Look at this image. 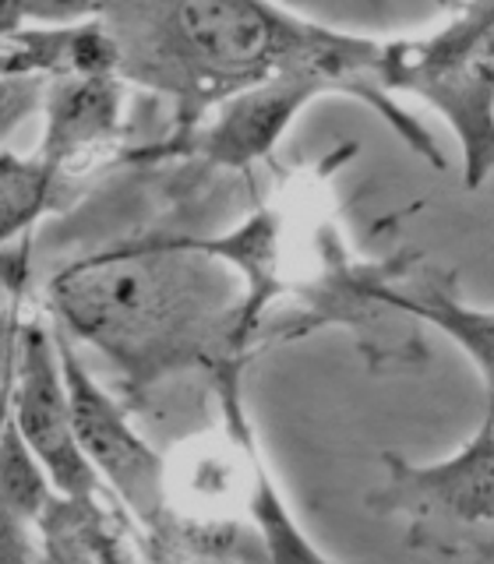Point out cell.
<instances>
[{"instance_id": "8992f818", "label": "cell", "mask_w": 494, "mask_h": 564, "mask_svg": "<svg viewBox=\"0 0 494 564\" xmlns=\"http://www.w3.org/2000/svg\"><path fill=\"white\" fill-rule=\"evenodd\" d=\"M53 339H57L78 445L106 494L128 511L146 536L167 511V455L141 437V431L131 423V405L96 381V375L78 357L75 339L61 328H53Z\"/></svg>"}, {"instance_id": "9a60e30c", "label": "cell", "mask_w": 494, "mask_h": 564, "mask_svg": "<svg viewBox=\"0 0 494 564\" xmlns=\"http://www.w3.org/2000/svg\"><path fill=\"white\" fill-rule=\"evenodd\" d=\"M46 82L0 78V141H8L29 117L40 113Z\"/></svg>"}, {"instance_id": "e0dca14e", "label": "cell", "mask_w": 494, "mask_h": 564, "mask_svg": "<svg viewBox=\"0 0 494 564\" xmlns=\"http://www.w3.org/2000/svg\"><path fill=\"white\" fill-rule=\"evenodd\" d=\"M103 0H29L32 22H78L93 18Z\"/></svg>"}, {"instance_id": "ac0fdd59", "label": "cell", "mask_w": 494, "mask_h": 564, "mask_svg": "<svg viewBox=\"0 0 494 564\" xmlns=\"http://www.w3.org/2000/svg\"><path fill=\"white\" fill-rule=\"evenodd\" d=\"M25 22H32L29 0H0V40L11 32H18Z\"/></svg>"}, {"instance_id": "52a82bcc", "label": "cell", "mask_w": 494, "mask_h": 564, "mask_svg": "<svg viewBox=\"0 0 494 564\" xmlns=\"http://www.w3.org/2000/svg\"><path fill=\"white\" fill-rule=\"evenodd\" d=\"M0 399H4L18 434L25 437V445L50 473L53 487L64 494H106L75 437L57 339H53V328H46L40 307L32 311L22 332L14 370Z\"/></svg>"}, {"instance_id": "2e32d148", "label": "cell", "mask_w": 494, "mask_h": 564, "mask_svg": "<svg viewBox=\"0 0 494 564\" xmlns=\"http://www.w3.org/2000/svg\"><path fill=\"white\" fill-rule=\"evenodd\" d=\"M32 557H40L35 522L0 494V564H22Z\"/></svg>"}, {"instance_id": "5bb4252c", "label": "cell", "mask_w": 494, "mask_h": 564, "mask_svg": "<svg viewBox=\"0 0 494 564\" xmlns=\"http://www.w3.org/2000/svg\"><path fill=\"white\" fill-rule=\"evenodd\" d=\"M35 311V300L29 293V286H8V300L0 307V392L14 370V357L18 346H22V332L29 325V317Z\"/></svg>"}, {"instance_id": "6da1fadb", "label": "cell", "mask_w": 494, "mask_h": 564, "mask_svg": "<svg viewBox=\"0 0 494 564\" xmlns=\"http://www.w3.org/2000/svg\"><path fill=\"white\" fill-rule=\"evenodd\" d=\"M240 304V275L191 234L106 243L67 261L43 290L57 328L114 364L117 395L131 410L163 381L198 370L208 378L219 364L244 357Z\"/></svg>"}, {"instance_id": "8fae6325", "label": "cell", "mask_w": 494, "mask_h": 564, "mask_svg": "<svg viewBox=\"0 0 494 564\" xmlns=\"http://www.w3.org/2000/svg\"><path fill=\"white\" fill-rule=\"evenodd\" d=\"M71 75H117V50L103 22H25L0 40V78L53 82Z\"/></svg>"}, {"instance_id": "9c48e42d", "label": "cell", "mask_w": 494, "mask_h": 564, "mask_svg": "<svg viewBox=\"0 0 494 564\" xmlns=\"http://www.w3.org/2000/svg\"><path fill=\"white\" fill-rule=\"evenodd\" d=\"M124 99L117 75H71L43 88V138L35 155L64 176H78L124 145Z\"/></svg>"}, {"instance_id": "ba28073f", "label": "cell", "mask_w": 494, "mask_h": 564, "mask_svg": "<svg viewBox=\"0 0 494 564\" xmlns=\"http://www.w3.org/2000/svg\"><path fill=\"white\" fill-rule=\"evenodd\" d=\"M385 480L367 505L388 519H402L410 533L441 525H494V423H481L463 448L441 463H406L382 455Z\"/></svg>"}, {"instance_id": "4fadbf2b", "label": "cell", "mask_w": 494, "mask_h": 564, "mask_svg": "<svg viewBox=\"0 0 494 564\" xmlns=\"http://www.w3.org/2000/svg\"><path fill=\"white\" fill-rule=\"evenodd\" d=\"M71 198L75 176L57 173L35 152H0V279L29 275L35 226Z\"/></svg>"}, {"instance_id": "277c9868", "label": "cell", "mask_w": 494, "mask_h": 564, "mask_svg": "<svg viewBox=\"0 0 494 564\" xmlns=\"http://www.w3.org/2000/svg\"><path fill=\"white\" fill-rule=\"evenodd\" d=\"M322 96H350L370 106L388 128L417 152L423 163L445 170V155L434 145L431 131L396 102L382 85L378 64H297L279 70L276 78L244 88L234 99L216 106L198 128L181 141H149L141 149H124L117 159L135 166L167 170L184 166V181L194 184L212 173H247L269 159L272 149L293 128V120Z\"/></svg>"}, {"instance_id": "7c38bea8", "label": "cell", "mask_w": 494, "mask_h": 564, "mask_svg": "<svg viewBox=\"0 0 494 564\" xmlns=\"http://www.w3.org/2000/svg\"><path fill=\"white\" fill-rule=\"evenodd\" d=\"M382 296L393 307L417 317V322L445 332L476 364V370H481V378H484V392H487L484 420L494 423V311L466 307L463 300H459L452 279L445 272L420 269L417 258L388 282Z\"/></svg>"}, {"instance_id": "30bf717a", "label": "cell", "mask_w": 494, "mask_h": 564, "mask_svg": "<svg viewBox=\"0 0 494 564\" xmlns=\"http://www.w3.org/2000/svg\"><path fill=\"white\" fill-rule=\"evenodd\" d=\"M40 557L64 564H120L146 561L141 529L110 494L57 490L35 519Z\"/></svg>"}, {"instance_id": "7a4b0ae2", "label": "cell", "mask_w": 494, "mask_h": 564, "mask_svg": "<svg viewBox=\"0 0 494 564\" xmlns=\"http://www.w3.org/2000/svg\"><path fill=\"white\" fill-rule=\"evenodd\" d=\"M117 78L167 99L181 141L244 88L297 64H378L382 40L293 14L276 0H103Z\"/></svg>"}, {"instance_id": "5b68a950", "label": "cell", "mask_w": 494, "mask_h": 564, "mask_svg": "<svg viewBox=\"0 0 494 564\" xmlns=\"http://www.w3.org/2000/svg\"><path fill=\"white\" fill-rule=\"evenodd\" d=\"M378 75L449 123L463 184L484 187L494 176V0H463L434 32L382 43Z\"/></svg>"}, {"instance_id": "3957f363", "label": "cell", "mask_w": 494, "mask_h": 564, "mask_svg": "<svg viewBox=\"0 0 494 564\" xmlns=\"http://www.w3.org/2000/svg\"><path fill=\"white\" fill-rule=\"evenodd\" d=\"M244 357L208 375L216 423L167 455V511L146 536V561H325L265 466L244 402Z\"/></svg>"}]
</instances>
